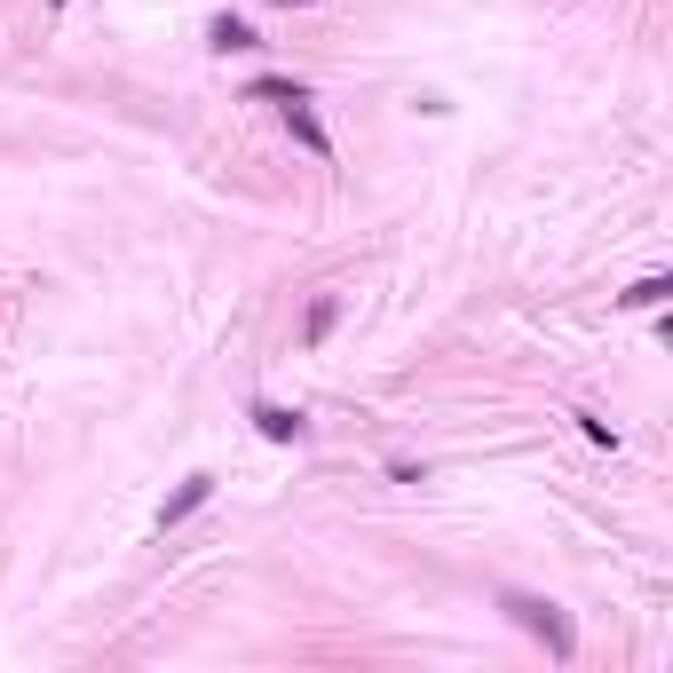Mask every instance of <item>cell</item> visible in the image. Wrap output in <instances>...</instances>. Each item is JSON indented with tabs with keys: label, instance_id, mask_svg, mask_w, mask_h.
Instances as JSON below:
<instances>
[{
	"label": "cell",
	"instance_id": "1",
	"mask_svg": "<svg viewBox=\"0 0 673 673\" xmlns=\"http://www.w3.org/2000/svg\"><path fill=\"white\" fill-rule=\"evenodd\" d=\"M499 611H508L515 626H531V634H538V642H547L555 658H570V650H579V634H570V618L555 611V602H538V594H508Z\"/></svg>",
	"mask_w": 673,
	"mask_h": 673
},
{
	"label": "cell",
	"instance_id": "2",
	"mask_svg": "<svg viewBox=\"0 0 673 673\" xmlns=\"http://www.w3.org/2000/svg\"><path fill=\"white\" fill-rule=\"evenodd\" d=\"M286 112V127H293V143L310 151V159H333V135L317 127V112H310V95H293V104H278Z\"/></svg>",
	"mask_w": 673,
	"mask_h": 673
},
{
	"label": "cell",
	"instance_id": "3",
	"mask_svg": "<svg viewBox=\"0 0 673 673\" xmlns=\"http://www.w3.org/2000/svg\"><path fill=\"white\" fill-rule=\"evenodd\" d=\"M254 428L269 436V444H301V436H310V420L286 413V404H254Z\"/></svg>",
	"mask_w": 673,
	"mask_h": 673
},
{
	"label": "cell",
	"instance_id": "4",
	"mask_svg": "<svg viewBox=\"0 0 673 673\" xmlns=\"http://www.w3.org/2000/svg\"><path fill=\"white\" fill-rule=\"evenodd\" d=\"M207 499H214V476H190V484H183V491H175V499L159 508V531H166V523H183V515H198Z\"/></svg>",
	"mask_w": 673,
	"mask_h": 673
},
{
	"label": "cell",
	"instance_id": "5",
	"mask_svg": "<svg viewBox=\"0 0 673 673\" xmlns=\"http://www.w3.org/2000/svg\"><path fill=\"white\" fill-rule=\"evenodd\" d=\"M207 40H214L222 56H230V48H254V24H246V16H214V24H207Z\"/></svg>",
	"mask_w": 673,
	"mask_h": 673
},
{
	"label": "cell",
	"instance_id": "6",
	"mask_svg": "<svg viewBox=\"0 0 673 673\" xmlns=\"http://www.w3.org/2000/svg\"><path fill=\"white\" fill-rule=\"evenodd\" d=\"M665 293H673L665 278H642V286H626L618 301H626V310H658V301H665Z\"/></svg>",
	"mask_w": 673,
	"mask_h": 673
},
{
	"label": "cell",
	"instance_id": "7",
	"mask_svg": "<svg viewBox=\"0 0 673 673\" xmlns=\"http://www.w3.org/2000/svg\"><path fill=\"white\" fill-rule=\"evenodd\" d=\"M254 95H262V104H293V95H310V88H301V80H254Z\"/></svg>",
	"mask_w": 673,
	"mask_h": 673
},
{
	"label": "cell",
	"instance_id": "8",
	"mask_svg": "<svg viewBox=\"0 0 673 673\" xmlns=\"http://www.w3.org/2000/svg\"><path fill=\"white\" fill-rule=\"evenodd\" d=\"M333 317H341V301H333V293H325V301H317V310H310V341H325V333H333Z\"/></svg>",
	"mask_w": 673,
	"mask_h": 673
},
{
	"label": "cell",
	"instance_id": "9",
	"mask_svg": "<svg viewBox=\"0 0 673 673\" xmlns=\"http://www.w3.org/2000/svg\"><path fill=\"white\" fill-rule=\"evenodd\" d=\"M278 9H310V0H278Z\"/></svg>",
	"mask_w": 673,
	"mask_h": 673
},
{
	"label": "cell",
	"instance_id": "10",
	"mask_svg": "<svg viewBox=\"0 0 673 673\" xmlns=\"http://www.w3.org/2000/svg\"><path fill=\"white\" fill-rule=\"evenodd\" d=\"M56 9H63V0H56Z\"/></svg>",
	"mask_w": 673,
	"mask_h": 673
}]
</instances>
